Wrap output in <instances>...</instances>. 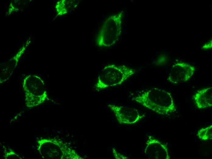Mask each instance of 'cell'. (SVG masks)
Instances as JSON below:
<instances>
[{
  "label": "cell",
  "instance_id": "5b68a950",
  "mask_svg": "<svg viewBox=\"0 0 212 159\" xmlns=\"http://www.w3.org/2000/svg\"><path fill=\"white\" fill-rule=\"evenodd\" d=\"M195 70L194 66L189 63L177 62L172 65L167 80L174 84L187 81L193 76Z\"/></svg>",
  "mask_w": 212,
  "mask_h": 159
},
{
  "label": "cell",
  "instance_id": "6da1fadb",
  "mask_svg": "<svg viewBox=\"0 0 212 159\" xmlns=\"http://www.w3.org/2000/svg\"><path fill=\"white\" fill-rule=\"evenodd\" d=\"M132 100L159 114L166 115L176 110L174 98L168 91L157 87L142 91Z\"/></svg>",
  "mask_w": 212,
  "mask_h": 159
},
{
  "label": "cell",
  "instance_id": "3957f363",
  "mask_svg": "<svg viewBox=\"0 0 212 159\" xmlns=\"http://www.w3.org/2000/svg\"><path fill=\"white\" fill-rule=\"evenodd\" d=\"M123 11L108 17L104 22L96 37V45L109 47L116 44L122 34Z\"/></svg>",
  "mask_w": 212,
  "mask_h": 159
},
{
  "label": "cell",
  "instance_id": "8fae6325",
  "mask_svg": "<svg viewBox=\"0 0 212 159\" xmlns=\"http://www.w3.org/2000/svg\"><path fill=\"white\" fill-rule=\"evenodd\" d=\"M202 48L205 49H208L212 48V40L205 44L202 47Z\"/></svg>",
  "mask_w": 212,
  "mask_h": 159
},
{
  "label": "cell",
  "instance_id": "30bf717a",
  "mask_svg": "<svg viewBox=\"0 0 212 159\" xmlns=\"http://www.w3.org/2000/svg\"><path fill=\"white\" fill-rule=\"evenodd\" d=\"M164 59H168L167 56V55L162 54L157 58L156 63H157V64L159 65H162L167 61L163 60Z\"/></svg>",
  "mask_w": 212,
  "mask_h": 159
},
{
  "label": "cell",
  "instance_id": "8992f818",
  "mask_svg": "<svg viewBox=\"0 0 212 159\" xmlns=\"http://www.w3.org/2000/svg\"><path fill=\"white\" fill-rule=\"evenodd\" d=\"M144 152L150 159H170L167 145L151 136L146 141Z\"/></svg>",
  "mask_w": 212,
  "mask_h": 159
},
{
  "label": "cell",
  "instance_id": "7a4b0ae2",
  "mask_svg": "<svg viewBox=\"0 0 212 159\" xmlns=\"http://www.w3.org/2000/svg\"><path fill=\"white\" fill-rule=\"evenodd\" d=\"M136 71L124 65L108 64L102 69L95 84L96 90H100L122 84L134 75Z\"/></svg>",
  "mask_w": 212,
  "mask_h": 159
},
{
  "label": "cell",
  "instance_id": "277c9868",
  "mask_svg": "<svg viewBox=\"0 0 212 159\" xmlns=\"http://www.w3.org/2000/svg\"><path fill=\"white\" fill-rule=\"evenodd\" d=\"M107 105L120 124H133L140 120L144 116L134 108L111 104Z\"/></svg>",
  "mask_w": 212,
  "mask_h": 159
},
{
  "label": "cell",
  "instance_id": "9c48e42d",
  "mask_svg": "<svg viewBox=\"0 0 212 159\" xmlns=\"http://www.w3.org/2000/svg\"><path fill=\"white\" fill-rule=\"evenodd\" d=\"M197 136L202 140L206 141L212 139V125L200 129L197 132Z\"/></svg>",
  "mask_w": 212,
  "mask_h": 159
},
{
  "label": "cell",
  "instance_id": "52a82bcc",
  "mask_svg": "<svg viewBox=\"0 0 212 159\" xmlns=\"http://www.w3.org/2000/svg\"><path fill=\"white\" fill-rule=\"evenodd\" d=\"M197 107L200 109L212 106V87L203 88L198 91L192 96Z\"/></svg>",
  "mask_w": 212,
  "mask_h": 159
},
{
  "label": "cell",
  "instance_id": "ba28073f",
  "mask_svg": "<svg viewBox=\"0 0 212 159\" xmlns=\"http://www.w3.org/2000/svg\"><path fill=\"white\" fill-rule=\"evenodd\" d=\"M78 4L76 0H62L56 3L55 8L58 15H62L75 9Z\"/></svg>",
  "mask_w": 212,
  "mask_h": 159
}]
</instances>
